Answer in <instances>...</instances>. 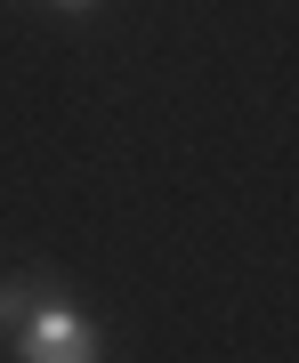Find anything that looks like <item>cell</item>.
<instances>
[{"mask_svg":"<svg viewBox=\"0 0 299 363\" xmlns=\"http://www.w3.org/2000/svg\"><path fill=\"white\" fill-rule=\"evenodd\" d=\"M25 307H33V283H0V331L25 323Z\"/></svg>","mask_w":299,"mask_h":363,"instance_id":"cell-2","label":"cell"},{"mask_svg":"<svg viewBox=\"0 0 299 363\" xmlns=\"http://www.w3.org/2000/svg\"><path fill=\"white\" fill-rule=\"evenodd\" d=\"M49 9H89V0H49Z\"/></svg>","mask_w":299,"mask_h":363,"instance_id":"cell-3","label":"cell"},{"mask_svg":"<svg viewBox=\"0 0 299 363\" xmlns=\"http://www.w3.org/2000/svg\"><path fill=\"white\" fill-rule=\"evenodd\" d=\"M16 363H105V339L57 283H33V307L16 323Z\"/></svg>","mask_w":299,"mask_h":363,"instance_id":"cell-1","label":"cell"}]
</instances>
